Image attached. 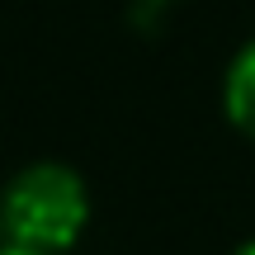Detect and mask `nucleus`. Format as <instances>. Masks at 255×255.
I'll list each match as a JSON object with an SVG mask.
<instances>
[{"mask_svg":"<svg viewBox=\"0 0 255 255\" xmlns=\"http://www.w3.org/2000/svg\"><path fill=\"white\" fill-rule=\"evenodd\" d=\"M90 222V189L62 161H33L0 189V241L62 255Z\"/></svg>","mask_w":255,"mask_h":255,"instance_id":"1","label":"nucleus"},{"mask_svg":"<svg viewBox=\"0 0 255 255\" xmlns=\"http://www.w3.org/2000/svg\"><path fill=\"white\" fill-rule=\"evenodd\" d=\"M232 255H255V237L246 241V246H237V251H232Z\"/></svg>","mask_w":255,"mask_h":255,"instance_id":"4","label":"nucleus"},{"mask_svg":"<svg viewBox=\"0 0 255 255\" xmlns=\"http://www.w3.org/2000/svg\"><path fill=\"white\" fill-rule=\"evenodd\" d=\"M0 255H43V251H19V246H0Z\"/></svg>","mask_w":255,"mask_h":255,"instance_id":"3","label":"nucleus"},{"mask_svg":"<svg viewBox=\"0 0 255 255\" xmlns=\"http://www.w3.org/2000/svg\"><path fill=\"white\" fill-rule=\"evenodd\" d=\"M222 109H227L232 128L255 142V38L232 57L227 76H222Z\"/></svg>","mask_w":255,"mask_h":255,"instance_id":"2","label":"nucleus"},{"mask_svg":"<svg viewBox=\"0 0 255 255\" xmlns=\"http://www.w3.org/2000/svg\"><path fill=\"white\" fill-rule=\"evenodd\" d=\"M151 5H165V0H151Z\"/></svg>","mask_w":255,"mask_h":255,"instance_id":"5","label":"nucleus"}]
</instances>
